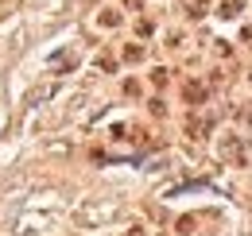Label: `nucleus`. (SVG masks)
Returning <instances> with one entry per match:
<instances>
[{
  "label": "nucleus",
  "instance_id": "obj_3",
  "mask_svg": "<svg viewBox=\"0 0 252 236\" xmlns=\"http://www.w3.org/2000/svg\"><path fill=\"white\" fill-rule=\"evenodd\" d=\"M237 12H241V0H225V4H221V16H225V20H233Z\"/></svg>",
  "mask_w": 252,
  "mask_h": 236
},
{
  "label": "nucleus",
  "instance_id": "obj_2",
  "mask_svg": "<svg viewBox=\"0 0 252 236\" xmlns=\"http://www.w3.org/2000/svg\"><path fill=\"white\" fill-rule=\"evenodd\" d=\"M183 8H187V16H206V0H183Z\"/></svg>",
  "mask_w": 252,
  "mask_h": 236
},
{
  "label": "nucleus",
  "instance_id": "obj_1",
  "mask_svg": "<svg viewBox=\"0 0 252 236\" xmlns=\"http://www.w3.org/2000/svg\"><path fill=\"white\" fill-rule=\"evenodd\" d=\"M206 97H210L206 86H198V82H190V86H187V101H190V105H206Z\"/></svg>",
  "mask_w": 252,
  "mask_h": 236
}]
</instances>
